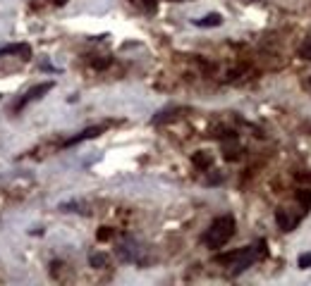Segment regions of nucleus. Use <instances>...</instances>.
<instances>
[{"label": "nucleus", "mask_w": 311, "mask_h": 286, "mask_svg": "<svg viewBox=\"0 0 311 286\" xmlns=\"http://www.w3.org/2000/svg\"><path fill=\"white\" fill-rule=\"evenodd\" d=\"M89 262H91V267L101 269V267H106V265H108V258H106L103 253H93L91 258H89Z\"/></svg>", "instance_id": "6e6552de"}, {"label": "nucleus", "mask_w": 311, "mask_h": 286, "mask_svg": "<svg viewBox=\"0 0 311 286\" xmlns=\"http://www.w3.org/2000/svg\"><path fill=\"white\" fill-rule=\"evenodd\" d=\"M98 134H103V126H89V129H84V131H79L77 136H72L70 141H65V146L70 148V146H77V143L82 141H89V138H96Z\"/></svg>", "instance_id": "7ed1b4c3"}, {"label": "nucleus", "mask_w": 311, "mask_h": 286, "mask_svg": "<svg viewBox=\"0 0 311 286\" xmlns=\"http://www.w3.org/2000/svg\"><path fill=\"white\" fill-rule=\"evenodd\" d=\"M170 3H184V0H170Z\"/></svg>", "instance_id": "2eb2a0df"}, {"label": "nucleus", "mask_w": 311, "mask_h": 286, "mask_svg": "<svg viewBox=\"0 0 311 286\" xmlns=\"http://www.w3.org/2000/svg\"><path fill=\"white\" fill-rule=\"evenodd\" d=\"M299 57H304V60H311V38H306L302 43V48H299Z\"/></svg>", "instance_id": "9d476101"}, {"label": "nucleus", "mask_w": 311, "mask_h": 286, "mask_svg": "<svg viewBox=\"0 0 311 286\" xmlns=\"http://www.w3.org/2000/svg\"><path fill=\"white\" fill-rule=\"evenodd\" d=\"M297 200H299V205H302V212H306V210L311 207V191H309V188L297 191Z\"/></svg>", "instance_id": "0eeeda50"}, {"label": "nucleus", "mask_w": 311, "mask_h": 286, "mask_svg": "<svg viewBox=\"0 0 311 286\" xmlns=\"http://www.w3.org/2000/svg\"><path fill=\"white\" fill-rule=\"evenodd\" d=\"M144 3H146V8H148V10H153V8H156V0H144Z\"/></svg>", "instance_id": "ddd939ff"}, {"label": "nucleus", "mask_w": 311, "mask_h": 286, "mask_svg": "<svg viewBox=\"0 0 311 286\" xmlns=\"http://www.w3.org/2000/svg\"><path fill=\"white\" fill-rule=\"evenodd\" d=\"M309 84H311V79H309Z\"/></svg>", "instance_id": "dca6fc26"}, {"label": "nucleus", "mask_w": 311, "mask_h": 286, "mask_svg": "<svg viewBox=\"0 0 311 286\" xmlns=\"http://www.w3.org/2000/svg\"><path fill=\"white\" fill-rule=\"evenodd\" d=\"M192 162H194V165H196V167H201V170H206V167H209V165H211V158H209V155H206V153H196V155H194V158H192Z\"/></svg>", "instance_id": "1a4fd4ad"}, {"label": "nucleus", "mask_w": 311, "mask_h": 286, "mask_svg": "<svg viewBox=\"0 0 311 286\" xmlns=\"http://www.w3.org/2000/svg\"><path fill=\"white\" fill-rule=\"evenodd\" d=\"M55 5H65V3H67V0H53Z\"/></svg>", "instance_id": "4468645a"}, {"label": "nucleus", "mask_w": 311, "mask_h": 286, "mask_svg": "<svg viewBox=\"0 0 311 286\" xmlns=\"http://www.w3.org/2000/svg\"><path fill=\"white\" fill-rule=\"evenodd\" d=\"M50 89H53V81H46V84H38V86H34V89L27 91V96H24V98L17 103V110H22V107L27 105V103H34V100H38L41 96H46Z\"/></svg>", "instance_id": "f03ea898"}, {"label": "nucleus", "mask_w": 311, "mask_h": 286, "mask_svg": "<svg viewBox=\"0 0 311 286\" xmlns=\"http://www.w3.org/2000/svg\"><path fill=\"white\" fill-rule=\"evenodd\" d=\"M235 236V220L230 217V214H223L218 220H213L211 227L206 229V236H203V243L209 246V248H220V246H225Z\"/></svg>", "instance_id": "f257e3e1"}, {"label": "nucleus", "mask_w": 311, "mask_h": 286, "mask_svg": "<svg viewBox=\"0 0 311 286\" xmlns=\"http://www.w3.org/2000/svg\"><path fill=\"white\" fill-rule=\"evenodd\" d=\"M96 236H98V241H108L110 236H113V229H110V227H101Z\"/></svg>", "instance_id": "f8f14e48"}, {"label": "nucleus", "mask_w": 311, "mask_h": 286, "mask_svg": "<svg viewBox=\"0 0 311 286\" xmlns=\"http://www.w3.org/2000/svg\"><path fill=\"white\" fill-rule=\"evenodd\" d=\"M275 222H278L280 227H283V232H292V229H294V224H297V220H290V217H287V212L278 210V212H275Z\"/></svg>", "instance_id": "39448f33"}, {"label": "nucleus", "mask_w": 311, "mask_h": 286, "mask_svg": "<svg viewBox=\"0 0 311 286\" xmlns=\"http://www.w3.org/2000/svg\"><path fill=\"white\" fill-rule=\"evenodd\" d=\"M0 55H19V57L29 60V55H31V48H29L27 43H12V45H5V48H0Z\"/></svg>", "instance_id": "20e7f679"}, {"label": "nucleus", "mask_w": 311, "mask_h": 286, "mask_svg": "<svg viewBox=\"0 0 311 286\" xmlns=\"http://www.w3.org/2000/svg\"><path fill=\"white\" fill-rule=\"evenodd\" d=\"M220 22H223V17L213 12V15H206L203 19H196L194 24H196V27H220Z\"/></svg>", "instance_id": "423d86ee"}, {"label": "nucleus", "mask_w": 311, "mask_h": 286, "mask_svg": "<svg viewBox=\"0 0 311 286\" xmlns=\"http://www.w3.org/2000/svg\"><path fill=\"white\" fill-rule=\"evenodd\" d=\"M297 262H299V267H302V269H309L311 267V253H302Z\"/></svg>", "instance_id": "9b49d317"}]
</instances>
